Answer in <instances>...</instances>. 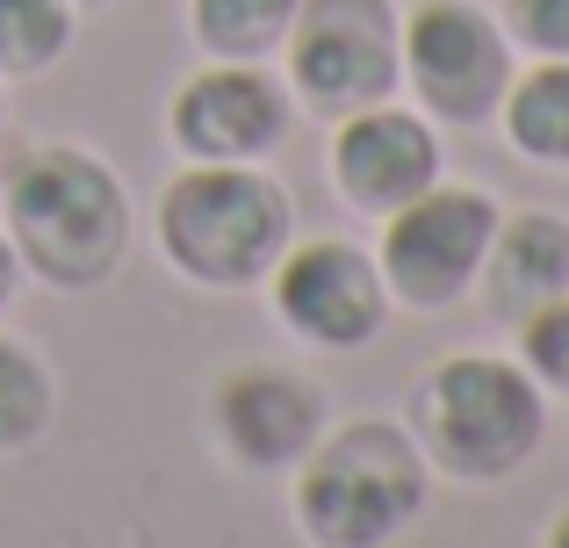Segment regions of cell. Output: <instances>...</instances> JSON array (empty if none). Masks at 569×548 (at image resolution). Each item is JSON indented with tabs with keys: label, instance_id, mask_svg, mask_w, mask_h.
Listing matches in <instances>:
<instances>
[{
	"label": "cell",
	"instance_id": "obj_1",
	"mask_svg": "<svg viewBox=\"0 0 569 548\" xmlns=\"http://www.w3.org/2000/svg\"><path fill=\"white\" fill-rule=\"evenodd\" d=\"M426 448L389 419L325 426L296 477V520L318 548H389L426 512Z\"/></svg>",
	"mask_w": 569,
	"mask_h": 548
},
{
	"label": "cell",
	"instance_id": "obj_2",
	"mask_svg": "<svg viewBox=\"0 0 569 548\" xmlns=\"http://www.w3.org/2000/svg\"><path fill=\"white\" fill-rule=\"evenodd\" d=\"M8 246L51 289H94V281H109L123 268V246H130L123 181L87 152H37L8 181Z\"/></svg>",
	"mask_w": 569,
	"mask_h": 548
},
{
	"label": "cell",
	"instance_id": "obj_3",
	"mask_svg": "<svg viewBox=\"0 0 569 548\" xmlns=\"http://www.w3.org/2000/svg\"><path fill=\"white\" fill-rule=\"evenodd\" d=\"M296 210L267 173L194 159L159 196V253L202 289H246L289 253Z\"/></svg>",
	"mask_w": 569,
	"mask_h": 548
},
{
	"label": "cell",
	"instance_id": "obj_4",
	"mask_svg": "<svg viewBox=\"0 0 569 548\" xmlns=\"http://www.w3.org/2000/svg\"><path fill=\"white\" fill-rule=\"evenodd\" d=\"M541 382L505 353H455L418 390V448L461 484H498L541 448Z\"/></svg>",
	"mask_w": 569,
	"mask_h": 548
},
{
	"label": "cell",
	"instance_id": "obj_5",
	"mask_svg": "<svg viewBox=\"0 0 569 548\" xmlns=\"http://www.w3.org/2000/svg\"><path fill=\"white\" fill-rule=\"evenodd\" d=\"M281 51L296 94L332 123L389 101L403 80V22L389 0H303Z\"/></svg>",
	"mask_w": 569,
	"mask_h": 548
},
{
	"label": "cell",
	"instance_id": "obj_6",
	"mask_svg": "<svg viewBox=\"0 0 569 548\" xmlns=\"http://www.w3.org/2000/svg\"><path fill=\"white\" fill-rule=\"evenodd\" d=\"M403 87L432 123H483L512 87V37L476 0H418L403 14Z\"/></svg>",
	"mask_w": 569,
	"mask_h": 548
},
{
	"label": "cell",
	"instance_id": "obj_7",
	"mask_svg": "<svg viewBox=\"0 0 569 548\" xmlns=\"http://www.w3.org/2000/svg\"><path fill=\"white\" fill-rule=\"evenodd\" d=\"M498 239V202L483 188H440L411 196L403 210L382 217V281L411 310H447L476 289L483 253Z\"/></svg>",
	"mask_w": 569,
	"mask_h": 548
},
{
	"label": "cell",
	"instance_id": "obj_8",
	"mask_svg": "<svg viewBox=\"0 0 569 548\" xmlns=\"http://www.w3.org/2000/svg\"><path fill=\"white\" fill-rule=\"evenodd\" d=\"M274 310L296 339L353 353L389 325V281L382 268L347 239H318L274 260Z\"/></svg>",
	"mask_w": 569,
	"mask_h": 548
},
{
	"label": "cell",
	"instance_id": "obj_9",
	"mask_svg": "<svg viewBox=\"0 0 569 548\" xmlns=\"http://www.w3.org/2000/svg\"><path fill=\"white\" fill-rule=\"evenodd\" d=\"M173 145L209 167H252L289 138V94L274 72H260L252 58H217L173 94L167 109Z\"/></svg>",
	"mask_w": 569,
	"mask_h": 548
},
{
	"label": "cell",
	"instance_id": "obj_10",
	"mask_svg": "<svg viewBox=\"0 0 569 548\" xmlns=\"http://www.w3.org/2000/svg\"><path fill=\"white\" fill-rule=\"evenodd\" d=\"M332 181L339 196L361 217H389L411 196H426L440 181V138H432V116H411L397 101L339 116L332 138Z\"/></svg>",
	"mask_w": 569,
	"mask_h": 548
},
{
	"label": "cell",
	"instance_id": "obj_11",
	"mask_svg": "<svg viewBox=\"0 0 569 548\" xmlns=\"http://www.w3.org/2000/svg\"><path fill=\"white\" fill-rule=\"evenodd\" d=\"M217 434L246 469H296L325 434V397L289 368L246 361L217 390Z\"/></svg>",
	"mask_w": 569,
	"mask_h": 548
},
{
	"label": "cell",
	"instance_id": "obj_12",
	"mask_svg": "<svg viewBox=\"0 0 569 548\" xmlns=\"http://www.w3.org/2000/svg\"><path fill=\"white\" fill-rule=\"evenodd\" d=\"M483 310L498 325H527L541 303L569 296V217L527 210V217H498V239L483 253Z\"/></svg>",
	"mask_w": 569,
	"mask_h": 548
},
{
	"label": "cell",
	"instance_id": "obj_13",
	"mask_svg": "<svg viewBox=\"0 0 569 548\" xmlns=\"http://www.w3.org/2000/svg\"><path fill=\"white\" fill-rule=\"evenodd\" d=\"M505 138H512V152L541 159V167H569V58H541L533 72H512Z\"/></svg>",
	"mask_w": 569,
	"mask_h": 548
},
{
	"label": "cell",
	"instance_id": "obj_14",
	"mask_svg": "<svg viewBox=\"0 0 569 548\" xmlns=\"http://www.w3.org/2000/svg\"><path fill=\"white\" fill-rule=\"evenodd\" d=\"M296 8L303 0H188V22L209 58H267L281 51Z\"/></svg>",
	"mask_w": 569,
	"mask_h": 548
},
{
	"label": "cell",
	"instance_id": "obj_15",
	"mask_svg": "<svg viewBox=\"0 0 569 548\" xmlns=\"http://www.w3.org/2000/svg\"><path fill=\"white\" fill-rule=\"evenodd\" d=\"M72 43V0H0V80L58 66Z\"/></svg>",
	"mask_w": 569,
	"mask_h": 548
},
{
	"label": "cell",
	"instance_id": "obj_16",
	"mask_svg": "<svg viewBox=\"0 0 569 548\" xmlns=\"http://www.w3.org/2000/svg\"><path fill=\"white\" fill-rule=\"evenodd\" d=\"M43 426H51V376L22 339L0 332V455L29 448Z\"/></svg>",
	"mask_w": 569,
	"mask_h": 548
},
{
	"label": "cell",
	"instance_id": "obj_17",
	"mask_svg": "<svg viewBox=\"0 0 569 548\" xmlns=\"http://www.w3.org/2000/svg\"><path fill=\"white\" fill-rule=\"evenodd\" d=\"M512 332H519V361H527V376L541 382V390H569V296L541 303L527 325H512Z\"/></svg>",
	"mask_w": 569,
	"mask_h": 548
},
{
	"label": "cell",
	"instance_id": "obj_18",
	"mask_svg": "<svg viewBox=\"0 0 569 548\" xmlns=\"http://www.w3.org/2000/svg\"><path fill=\"white\" fill-rule=\"evenodd\" d=\"M505 37L533 58H569V0H505Z\"/></svg>",
	"mask_w": 569,
	"mask_h": 548
},
{
	"label": "cell",
	"instance_id": "obj_19",
	"mask_svg": "<svg viewBox=\"0 0 569 548\" xmlns=\"http://www.w3.org/2000/svg\"><path fill=\"white\" fill-rule=\"evenodd\" d=\"M14 281H22V260H14V246L0 239V310H8V296H14Z\"/></svg>",
	"mask_w": 569,
	"mask_h": 548
},
{
	"label": "cell",
	"instance_id": "obj_20",
	"mask_svg": "<svg viewBox=\"0 0 569 548\" xmlns=\"http://www.w3.org/2000/svg\"><path fill=\"white\" fill-rule=\"evenodd\" d=\"M541 548H569V512H556V520H548V541Z\"/></svg>",
	"mask_w": 569,
	"mask_h": 548
},
{
	"label": "cell",
	"instance_id": "obj_21",
	"mask_svg": "<svg viewBox=\"0 0 569 548\" xmlns=\"http://www.w3.org/2000/svg\"><path fill=\"white\" fill-rule=\"evenodd\" d=\"M72 8H109V0H72Z\"/></svg>",
	"mask_w": 569,
	"mask_h": 548
},
{
	"label": "cell",
	"instance_id": "obj_22",
	"mask_svg": "<svg viewBox=\"0 0 569 548\" xmlns=\"http://www.w3.org/2000/svg\"><path fill=\"white\" fill-rule=\"evenodd\" d=\"M0 116H8V94H0Z\"/></svg>",
	"mask_w": 569,
	"mask_h": 548
}]
</instances>
